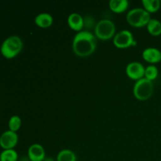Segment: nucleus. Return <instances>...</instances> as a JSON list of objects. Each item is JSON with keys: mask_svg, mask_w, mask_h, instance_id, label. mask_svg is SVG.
Returning a JSON list of instances; mask_svg holds the SVG:
<instances>
[{"mask_svg": "<svg viewBox=\"0 0 161 161\" xmlns=\"http://www.w3.org/2000/svg\"><path fill=\"white\" fill-rule=\"evenodd\" d=\"M95 35L87 30L79 31L72 40V50L77 56L85 58L92 54L97 48Z\"/></svg>", "mask_w": 161, "mask_h": 161, "instance_id": "nucleus-1", "label": "nucleus"}, {"mask_svg": "<svg viewBox=\"0 0 161 161\" xmlns=\"http://www.w3.org/2000/svg\"><path fill=\"white\" fill-rule=\"evenodd\" d=\"M23 41L18 36H10L1 44L0 52L6 59H12L17 57L23 49Z\"/></svg>", "mask_w": 161, "mask_h": 161, "instance_id": "nucleus-2", "label": "nucleus"}, {"mask_svg": "<svg viewBox=\"0 0 161 161\" xmlns=\"http://www.w3.org/2000/svg\"><path fill=\"white\" fill-rule=\"evenodd\" d=\"M127 21L130 25L135 28H142L147 26L151 20V14L143 8H134L127 14Z\"/></svg>", "mask_w": 161, "mask_h": 161, "instance_id": "nucleus-3", "label": "nucleus"}, {"mask_svg": "<svg viewBox=\"0 0 161 161\" xmlns=\"http://www.w3.org/2000/svg\"><path fill=\"white\" fill-rule=\"evenodd\" d=\"M94 35L100 40L106 41L113 39L116 35V25L111 20L102 19L96 24Z\"/></svg>", "mask_w": 161, "mask_h": 161, "instance_id": "nucleus-4", "label": "nucleus"}, {"mask_svg": "<svg viewBox=\"0 0 161 161\" xmlns=\"http://www.w3.org/2000/svg\"><path fill=\"white\" fill-rule=\"evenodd\" d=\"M154 86L153 81L144 78L135 82L133 87V94L139 101H146L153 94Z\"/></svg>", "mask_w": 161, "mask_h": 161, "instance_id": "nucleus-5", "label": "nucleus"}, {"mask_svg": "<svg viewBox=\"0 0 161 161\" xmlns=\"http://www.w3.org/2000/svg\"><path fill=\"white\" fill-rule=\"evenodd\" d=\"M113 41L115 47L119 49L128 48L135 46L137 43L131 31L127 29L121 30L119 32L116 33Z\"/></svg>", "mask_w": 161, "mask_h": 161, "instance_id": "nucleus-6", "label": "nucleus"}, {"mask_svg": "<svg viewBox=\"0 0 161 161\" xmlns=\"http://www.w3.org/2000/svg\"><path fill=\"white\" fill-rule=\"evenodd\" d=\"M19 137L17 132L7 130L0 135V147L4 149H14L18 143Z\"/></svg>", "mask_w": 161, "mask_h": 161, "instance_id": "nucleus-7", "label": "nucleus"}, {"mask_svg": "<svg viewBox=\"0 0 161 161\" xmlns=\"http://www.w3.org/2000/svg\"><path fill=\"white\" fill-rule=\"evenodd\" d=\"M145 70L146 67L138 61L130 62L126 67V73L127 76L134 80H139L145 77Z\"/></svg>", "mask_w": 161, "mask_h": 161, "instance_id": "nucleus-8", "label": "nucleus"}, {"mask_svg": "<svg viewBox=\"0 0 161 161\" xmlns=\"http://www.w3.org/2000/svg\"><path fill=\"white\" fill-rule=\"evenodd\" d=\"M28 157L31 161H43L47 157L45 149L39 143L31 145L28 149Z\"/></svg>", "mask_w": 161, "mask_h": 161, "instance_id": "nucleus-9", "label": "nucleus"}, {"mask_svg": "<svg viewBox=\"0 0 161 161\" xmlns=\"http://www.w3.org/2000/svg\"><path fill=\"white\" fill-rule=\"evenodd\" d=\"M142 58L150 64H155L161 61V51L156 47H148L142 51Z\"/></svg>", "mask_w": 161, "mask_h": 161, "instance_id": "nucleus-10", "label": "nucleus"}, {"mask_svg": "<svg viewBox=\"0 0 161 161\" xmlns=\"http://www.w3.org/2000/svg\"><path fill=\"white\" fill-rule=\"evenodd\" d=\"M67 22L69 28L73 31H77V32L83 31V26H84V20H83V16L79 13H72L69 14Z\"/></svg>", "mask_w": 161, "mask_h": 161, "instance_id": "nucleus-11", "label": "nucleus"}, {"mask_svg": "<svg viewBox=\"0 0 161 161\" xmlns=\"http://www.w3.org/2000/svg\"><path fill=\"white\" fill-rule=\"evenodd\" d=\"M53 22V17L48 13H40L35 17V24L39 28H49L51 26Z\"/></svg>", "mask_w": 161, "mask_h": 161, "instance_id": "nucleus-12", "label": "nucleus"}, {"mask_svg": "<svg viewBox=\"0 0 161 161\" xmlns=\"http://www.w3.org/2000/svg\"><path fill=\"white\" fill-rule=\"evenodd\" d=\"M108 6L113 13L122 14L128 8L129 2L127 0H110Z\"/></svg>", "mask_w": 161, "mask_h": 161, "instance_id": "nucleus-13", "label": "nucleus"}, {"mask_svg": "<svg viewBox=\"0 0 161 161\" xmlns=\"http://www.w3.org/2000/svg\"><path fill=\"white\" fill-rule=\"evenodd\" d=\"M142 4L143 9H146L149 14L156 13L161 7L160 0H142Z\"/></svg>", "mask_w": 161, "mask_h": 161, "instance_id": "nucleus-14", "label": "nucleus"}, {"mask_svg": "<svg viewBox=\"0 0 161 161\" xmlns=\"http://www.w3.org/2000/svg\"><path fill=\"white\" fill-rule=\"evenodd\" d=\"M148 31L149 34L154 36H158L161 35V22L155 18H152L148 23L147 26Z\"/></svg>", "mask_w": 161, "mask_h": 161, "instance_id": "nucleus-15", "label": "nucleus"}, {"mask_svg": "<svg viewBox=\"0 0 161 161\" xmlns=\"http://www.w3.org/2000/svg\"><path fill=\"white\" fill-rule=\"evenodd\" d=\"M56 160L57 161H76L77 157L73 151L64 149L58 153Z\"/></svg>", "mask_w": 161, "mask_h": 161, "instance_id": "nucleus-16", "label": "nucleus"}, {"mask_svg": "<svg viewBox=\"0 0 161 161\" xmlns=\"http://www.w3.org/2000/svg\"><path fill=\"white\" fill-rule=\"evenodd\" d=\"M18 153L15 149H4L0 153V161H17Z\"/></svg>", "mask_w": 161, "mask_h": 161, "instance_id": "nucleus-17", "label": "nucleus"}, {"mask_svg": "<svg viewBox=\"0 0 161 161\" xmlns=\"http://www.w3.org/2000/svg\"><path fill=\"white\" fill-rule=\"evenodd\" d=\"M22 120L21 118L19 116L14 115L12 116L9 119L8 122V127H9V130H12L14 132H17L20 130V127H21Z\"/></svg>", "mask_w": 161, "mask_h": 161, "instance_id": "nucleus-18", "label": "nucleus"}, {"mask_svg": "<svg viewBox=\"0 0 161 161\" xmlns=\"http://www.w3.org/2000/svg\"><path fill=\"white\" fill-rule=\"evenodd\" d=\"M159 75V70L155 64H149L146 67L145 70V78L150 81H153Z\"/></svg>", "mask_w": 161, "mask_h": 161, "instance_id": "nucleus-19", "label": "nucleus"}, {"mask_svg": "<svg viewBox=\"0 0 161 161\" xmlns=\"http://www.w3.org/2000/svg\"><path fill=\"white\" fill-rule=\"evenodd\" d=\"M83 20H84V26H83V28L87 29V31H90V30L95 28L96 24L92 17H91V16H86L85 17H83Z\"/></svg>", "mask_w": 161, "mask_h": 161, "instance_id": "nucleus-20", "label": "nucleus"}, {"mask_svg": "<svg viewBox=\"0 0 161 161\" xmlns=\"http://www.w3.org/2000/svg\"><path fill=\"white\" fill-rule=\"evenodd\" d=\"M43 161H55L54 159L52 158V157H46L45 160Z\"/></svg>", "mask_w": 161, "mask_h": 161, "instance_id": "nucleus-21", "label": "nucleus"}, {"mask_svg": "<svg viewBox=\"0 0 161 161\" xmlns=\"http://www.w3.org/2000/svg\"><path fill=\"white\" fill-rule=\"evenodd\" d=\"M160 3H161V0H160Z\"/></svg>", "mask_w": 161, "mask_h": 161, "instance_id": "nucleus-22", "label": "nucleus"}]
</instances>
